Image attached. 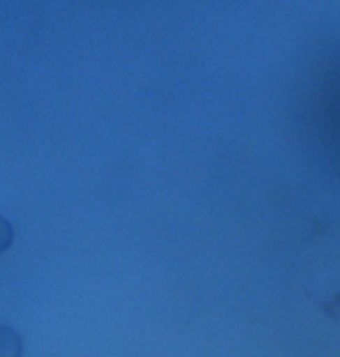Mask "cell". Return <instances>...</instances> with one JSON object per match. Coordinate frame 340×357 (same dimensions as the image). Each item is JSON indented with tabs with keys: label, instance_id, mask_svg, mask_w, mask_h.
I'll return each instance as SVG.
<instances>
[{
	"label": "cell",
	"instance_id": "obj_2",
	"mask_svg": "<svg viewBox=\"0 0 340 357\" xmlns=\"http://www.w3.org/2000/svg\"><path fill=\"white\" fill-rule=\"evenodd\" d=\"M23 340L11 327L0 326V357H22Z\"/></svg>",
	"mask_w": 340,
	"mask_h": 357
},
{
	"label": "cell",
	"instance_id": "obj_1",
	"mask_svg": "<svg viewBox=\"0 0 340 357\" xmlns=\"http://www.w3.org/2000/svg\"><path fill=\"white\" fill-rule=\"evenodd\" d=\"M311 124L327 154L340 165V59L322 69L311 97Z\"/></svg>",
	"mask_w": 340,
	"mask_h": 357
},
{
	"label": "cell",
	"instance_id": "obj_3",
	"mask_svg": "<svg viewBox=\"0 0 340 357\" xmlns=\"http://www.w3.org/2000/svg\"><path fill=\"white\" fill-rule=\"evenodd\" d=\"M14 241L13 225L0 215V254L7 251Z\"/></svg>",
	"mask_w": 340,
	"mask_h": 357
}]
</instances>
